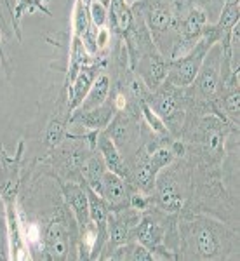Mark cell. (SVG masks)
<instances>
[{
    "label": "cell",
    "mask_w": 240,
    "mask_h": 261,
    "mask_svg": "<svg viewBox=\"0 0 240 261\" xmlns=\"http://www.w3.org/2000/svg\"><path fill=\"white\" fill-rule=\"evenodd\" d=\"M238 228L207 213L178 214V259H238Z\"/></svg>",
    "instance_id": "1"
},
{
    "label": "cell",
    "mask_w": 240,
    "mask_h": 261,
    "mask_svg": "<svg viewBox=\"0 0 240 261\" xmlns=\"http://www.w3.org/2000/svg\"><path fill=\"white\" fill-rule=\"evenodd\" d=\"M192 193V164L186 155L174 159L155 176L151 204L167 214L184 211Z\"/></svg>",
    "instance_id": "2"
},
{
    "label": "cell",
    "mask_w": 240,
    "mask_h": 261,
    "mask_svg": "<svg viewBox=\"0 0 240 261\" xmlns=\"http://www.w3.org/2000/svg\"><path fill=\"white\" fill-rule=\"evenodd\" d=\"M78 241L80 230L75 221L73 214L65 205H60L54 216L47 221V225L42 230V251L45 252V258L54 261L77 259L78 254Z\"/></svg>",
    "instance_id": "3"
},
{
    "label": "cell",
    "mask_w": 240,
    "mask_h": 261,
    "mask_svg": "<svg viewBox=\"0 0 240 261\" xmlns=\"http://www.w3.org/2000/svg\"><path fill=\"white\" fill-rule=\"evenodd\" d=\"M145 103L166 124L171 136L174 140H179L181 130H183L188 117L186 91L166 81L160 84L157 89L148 92Z\"/></svg>",
    "instance_id": "4"
},
{
    "label": "cell",
    "mask_w": 240,
    "mask_h": 261,
    "mask_svg": "<svg viewBox=\"0 0 240 261\" xmlns=\"http://www.w3.org/2000/svg\"><path fill=\"white\" fill-rule=\"evenodd\" d=\"M218 40H220V35H218L216 30L212 28V24H207L199 42H197L195 47H193L190 53L184 54L183 58L169 61L166 81L171 82L172 86L183 87V89L192 86V82L195 81L197 73H199V68L202 65V61H204L205 54H207V50L210 49V45Z\"/></svg>",
    "instance_id": "5"
},
{
    "label": "cell",
    "mask_w": 240,
    "mask_h": 261,
    "mask_svg": "<svg viewBox=\"0 0 240 261\" xmlns=\"http://www.w3.org/2000/svg\"><path fill=\"white\" fill-rule=\"evenodd\" d=\"M141 213L143 211L132 207V205L110 211L108 225H106L108 237H106V244H104V247H103V252H101V256H99L101 259L106 258V254L112 249H115V247L122 246V244L132 241L134 228H136L138 223L141 220Z\"/></svg>",
    "instance_id": "6"
},
{
    "label": "cell",
    "mask_w": 240,
    "mask_h": 261,
    "mask_svg": "<svg viewBox=\"0 0 240 261\" xmlns=\"http://www.w3.org/2000/svg\"><path fill=\"white\" fill-rule=\"evenodd\" d=\"M132 68H134V75H136L150 91H153V89H157L162 82H166L169 60H166V56H164L157 47H151L134 58Z\"/></svg>",
    "instance_id": "7"
},
{
    "label": "cell",
    "mask_w": 240,
    "mask_h": 261,
    "mask_svg": "<svg viewBox=\"0 0 240 261\" xmlns=\"http://www.w3.org/2000/svg\"><path fill=\"white\" fill-rule=\"evenodd\" d=\"M132 192H134L132 187H130L127 181L112 171L104 172L103 178L99 181L98 190H96V193L106 202L112 211L130 205V195H132Z\"/></svg>",
    "instance_id": "8"
},
{
    "label": "cell",
    "mask_w": 240,
    "mask_h": 261,
    "mask_svg": "<svg viewBox=\"0 0 240 261\" xmlns=\"http://www.w3.org/2000/svg\"><path fill=\"white\" fill-rule=\"evenodd\" d=\"M61 192L66 207L73 214L78 230L84 231L89 220V199H87V187L80 181H61Z\"/></svg>",
    "instance_id": "9"
},
{
    "label": "cell",
    "mask_w": 240,
    "mask_h": 261,
    "mask_svg": "<svg viewBox=\"0 0 240 261\" xmlns=\"http://www.w3.org/2000/svg\"><path fill=\"white\" fill-rule=\"evenodd\" d=\"M115 112H117V108H115V105H113V99H106L101 107L92 108L89 112H75V115L71 117V122L84 129L104 130L108 127V124L112 122Z\"/></svg>",
    "instance_id": "10"
},
{
    "label": "cell",
    "mask_w": 240,
    "mask_h": 261,
    "mask_svg": "<svg viewBox=\"0 0 240 261\" xmlns=\"http://www.w3.org/2000/svg\"><path fill=\"white\" fill-rule=\"evenodd\" d=\"M96 150H98L99 153H101V157H103L106 169L112 171V172H115V174H119L120 178H124L129 183V166H127V161L122 157V153L119 151V148L113 145V141L103 133V130H101L98 140H96Z\"/></svg>",
    "instance_id": "11"
},
{
    "label": "cell",
    "mask_w": 240,
    "mask_h": 261,
    "mask_svg": "<svg viewBox=\"0 0 240 261\" xmlns=\"http://www.w3.org/2000/svg\"><path fill=\"white\" fill-rule=\"evenodd\" d=\"M106 166H104V161L101 157V153L98 150H91L87 153V157L84 159L82 166H80V178H82V183L86 187H89L91 190H98L99 181L103 178V174L106 172Z\"/></svg>",
    "instance_id": "12"
},
{
    "label": "cell",
    "mask_w": 240,
    "mask_h": 261,
    "mask_svg": "<svg viewBox=\"0 0 240 261\" xmlns=\"http://www.w3.org/2000/svg\"><path fill=\"white\" fill-rule=\"evenodd\" d=\"M110 75L108 73H101L96 77V81L92 82L91 89L87 91L86 98L82 99V103L77 107L75 112H89L92 108H98L104 103L108 98H110Z\"/></svg>",
    "instance_id": "13"
},
{
    "label": "cell",
    "mask_w": 240,
    "mask_h": 261,
    "mask_svg": "<svg viewBox=\"0 0 240 261\" xmlns=\"http://www.w3.org/2000/svg\"><path fill=\"white\" fill-rule=\"evenodd\" d=\"M99 75V70L96 66H82L78 73H75L73 84H71V99L68 103L70 112L77 110V107L82 103V99L86 98L87 91L91 89L92 82L96 81V77Z\"/></svg>",
    "instance_id": "14"
},
{
    "label": "cell",
    "mask_w": 240,
    "mask_h": 261,
    "mask_svg": "<svg viewBox=\"0 0 240 261\" xmlns=\"http://www.w3.org/2000/svg\"><path fill=\"white\" fill-rule=\"evenodd\" d=\"M104 259H117V261H153V252L146 249L136 241H129L122 246L115 247L106 254Z\"/></svg>",
    "instance_id": "15"
},
{
    "label": "cell",
    "mask_w": 240,
    "mask_h": 261,
    "mask_svg": "<svg viewBox=\"0 0 240 261\" xmlns=\"http://www.w3.org/2000/svg\"><path fill=\"white\" fill-rule=\"evenodd\" d=\"M108 14H110V24H113V30L125 35L134 18L129 4L125 0H112L108 6Z\"/></svg>",
    "instance_id": "16"
},
{
    "label": "cell",
    "mask_w": 240,
    "mask_h": 261,
    "mask_svg": "<svg viewBox=\"0 0 240 261\" xmlns=\"http://www.w3.org/2000/svg\"><path fill=\"white\" fill-rule=\"evenodd\" d=\"M237 23H238V4H225L220 16H218L216 23L212 24V28L216 30L221 40L225 35H228V32Z\"/></svg>",
    "instance_id": "17"
},
{
    "label": "cell",
    "mask_w": 240,
    "mask_h": 261,
    "mask_svg": "<svg viewBox=\"0 0 240 261\" xmlns=\"http://www.w3.org/2000/svg\"><path fill=\"white\" fill-rule=\"evenodd\" d=\"M73 28H75V37H84L87 32L91 30V18H89V9L82 0H77L73 9Z\"/></svg>",
    "instance_id": "18"
},
{
    "label": "cell",
    "mask_w": 240,
    "mask_h": 261,
    "mask_svg": "<svg viewBox=\"0 0 240 261\" xmlns=\"http://www.w3.org/2000/svg\"><path fill=\"white\" fill-rule=\"evenodd\" d=\"M65 129H66V117H61L60 113L56 115V119L50 120L49 127H47V143L50 146H58L65 136Z\"/></svg>",
    "instance_id": "19"
},
{
    "label": "cell",
    "mask_w": 240,
    "mask_h": 261,
    "mask_svg": "<svg viewBox=\"0 0 240 261\" xmlns=\"http://www.w3.org/2000/svg\"><path fill=\"white\" fill-rule=\"evenodd\" d=\"M89 18H91V23L94 24L96 28H103L108 21V7H104L103 4L92 0V4L89 6Z\"/></svg>",
    "instance_id": "20"
},
{
    "label": "cell",
    "mask_w": 240,
    "mask_h": 261,
    "mask_svg": "<svg viewBox=\"0 0 240 261\" xmlns=\"http://www.w3.org/2000/svg\"><path fill=\"white\" fill-rule=\"evenodd\" d=\"M94 2H99V4H103L104 7H108V6H110L112 0H94Z\"/></svg>",
    "instance_id": "21"
},
{
    "label": "cell",
    "mask_w": 240,
    "mask_h": 261,
    "mask_svg": "<svg viewBox=\"0 0 240 261\" xmlns=\"http://www.w3.org/2000/svg\"><path fill=\"white\" fill-rule=\"evenodd\" d=\"M225 4H238V0H225Z\"/></svg>",
    "instance_id": "22"
},
{
    "label": "cell",
    "mask_w": 240,
    "mask_h": 261,
    "mask_svg": "<svg viewBox=\"0 0 240 261\" xmlns=\"http://www.w3.org/2000/svg\"><path fill=\"white\" fill-rule=\"evenodd\" d=\"M125 2H127V4H129V6H134V4H136V2H138V0H125Z\"/></svg>",
    "instance_id": "23"
},
{
    "label": "cell",
    "mask_w": 240,
    "mask_h": 261,
    "mask_svg": "<svg viewBox=\"0 0 240 261\" xmlns=\"http://www.w3.org/2000/svg\"><path fill=\"white\" fill-rule=\"evenodd\" d=\"M0 214H2V197H0Z\"/></svg>",
    "instance_id": "24"
}]
</instances>
